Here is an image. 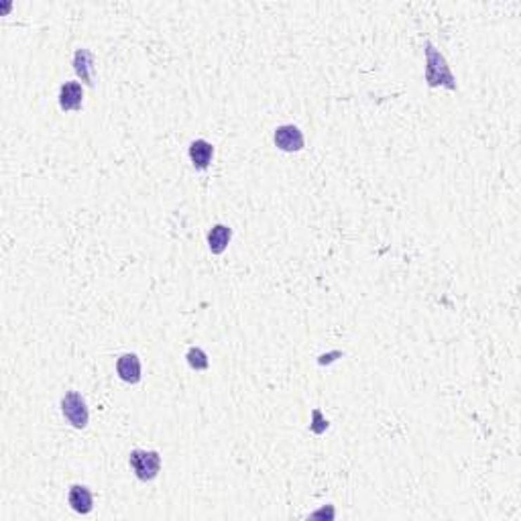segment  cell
I'll return each instance as SVG.
<instances>
[{
    "instance_id": "6da1fadb",
    "label": "cell",
    "mask_w": 521,
    "mask_h": 521,
    "mask_svg": "<svg viewBox=\"0 0 521 521\" xmlns=\"http://www.w3.org/2000/svg\"><path fill=\"white\" fill-rule=\"evenodd\" d=\"M425 84L430 88L444 86L448 90H458L448 61L430 41L425 43Z\"/></svg>"
},
{
    "instance_id": "7a4b0ae2",
    "label": "cell",
    "mask_w": 521,
    "mask_h": 521,
    "mask_svg": "<svg viewBox=\"0 0 521 521\" xmlns=\"http://www.w3.org/2000/svg\"><path fill=\"white\" fill-rule=\"evenodd\" d=\"M129 463L135 470L136 479L143 483L153 481L161 470V456L157 450H133L129 454Z\"/></svg>"
},
{
    "instance_id": "3957f363",
    "label": "cell",
    "mask_w": 521,
    "mask_h": 521,
    "mask_svg": "<svg viewBox=\"0 0 521 521\" xmlns=\"http://www.w3.org/2000/svg\"><path fill=\"white\" fill-rule=\"evenodd\" d=\"M61 413L77 430H84L88 425V420H90L86 399L77 391H70V393L63 395V399H61Z\"/></svg>"
},
{
    "instance_id": "277c9868",
    "label": "cell",
    "mask_w": 521,
    "mask_h": 521,
    "mask_svg": "<svg viewBox=\"0 0 521 521\" xmlns=\"http://www.w3.org/2000/svg\"><path fill=\"white\" fill-rule=\"evenodd\" d=\"M275 145L285 151V153H295V151H302L304 145H306V139L304 133L295 127V124H283V127H277L275 129Z\"/></svg>"
},
{
    "instance_id": "5b68a950",
    "label": "cell",
    "mask_w": 521,
    "mask_h": 521,
    "mask_svg": "<svg viewBox=\"0 0 521 521\" xmlns=\"http://www.w3.org/2000/svg\"><path fill=\"white\" fill-rule=\"evenodd\" d=\"M84 102V88L79 82H65L59 88V108L61 110H79Z\"/></svg>"
},
{
    "instance_id": "8992f818",
    "label": "cell",
    "mask_w": 521,
    "mask_h": 521,
    "mask_svg": "<svg viewBox=\"0 0 521 521\" xmlns=\"http://www.w3.org/2000/svg\"><path fill=\"white\" fill-rule=\"evenodd\" d=\"M116 373L124 383L135 385L141 381V361L135 352H127L116 361Z\"/></svg>"
},
{
    "instance_id": "52a82bcc",
    "label": "cell",
    "mask_w": 521,
    "mask_h": 521,
    "mask_svg": "<svg viewBox=\"0 0 521 521\" xmlns=\"http://www.w3.org/2000/svg\"><path fill=\"white\" fill-rule=\"evenodd\" d=\"M67 501L72 505V509L79 515H88L92 511V507H94V497H92V493H90V489L86 484H74L70 489Z\"/></svg>"
},
{
    "instance_id": "ba28073f",
    "label": "cell",
    "mask_w": 521,
    "mask_h": 521,
    "mask_svg": "<svg viewBox=\"0 0 521 521\" xmlns=\"http://www.w3.org/2000/svg\"><path fill=\"white\" fill-rule=\"evenodd\" d=\"M212 157L214 147L208 143V141H204V139H195V141H192V145H190V159H192L193 167H195L198 172L208 169Z\"/></svg>"
},
{
    "instance_id": "9c48e42d",
    "label": "cell",
    "mask_w": 521,
    "mask_h": 521,
    "mask_svg": "<svg viewBox=\"0 0 521 521\" xmlns=\"http://www.w3.org/2000/svg\"><path fill=\"white\" fill-rule=\"evenodd\" d=\"M74 70L84 84H94V56L88 49H77L74 56Z\"/></svg>"
},
{
    "instance_id": "30bf717a",
    "label": "cell",
    "mask_w": 521,
    "mask_h": 521,
    "mask_svg": "<svg viewBox=\"0 0 521 521\" xmlns=\"http://www.w3.org/2000/svg\"><path fill=\"white\" fill-rule=\"evenodd\" d=\"M232 238V231L226 224H216L212 226V231L208 232V247L214 255H222L226 251L229 243Z\"/></svg>"
},
{
    "instance_id": "8fae6325",
    "label": "cell",
    "mask_w": 521,
    "mask_h": 521,
    "mask_svg": "<svg viewBox=\"0 0 521 521\" xmlns=\"http://www.w3.org/2000/svg\"><path fill=\"white\" fill-rule=\"evenodd\" d=\"M188 363H190V367L195 368V371H206V368L210 367L206 352L198 347H192L188 350Z\"/></svg>"
},
{
    "instance_id": "7c38bea8",
    "label": "cell",
    "mask_w": 521,
    "mask_h": 521,
    "mask_svg": "<svg viewBox=\"0 0 521 521\" xmlns=\"http://www.w3.org/2000/svg\"><path fill=\"white\" fill-rule=\"evenodd\" d=\"M314 425H311V430L316 432V434H322L326 427H328V422L326 420H322V413H320V409H314Z\"/></svg>"
}]
</instances>
